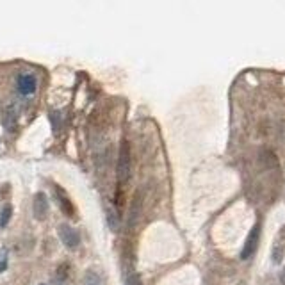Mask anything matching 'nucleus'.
<instances>
[{"label":"nucleus","mask_w":285,"mask_h":285,"mask_svg":"<svg viewBox=\"0 0 285 285\" xmlns=\"http://www.w3.org/2000/svg\"><path fill=\"white\" fill-rule=\"evenodd\" d=\"M32 212L38 221H45L48 216V198L45 192H36L32 200Z\"/></svg>","instance_id":"4"},{"label":"nucleus","mask_w":285,"mask_h":285,"mask_svg":"<svg viewBox=\"0 0 285 285\" xmlns=\"http://www.w3.org/2000/svg\"><path fill=\"white\" fill-rule=\"evenodd\" d=\"M127 284H128V285H141V280H139V276H138V275H130V276H128Z\"/></svg>","instance_id":"15"},{"label":"nucleus","mask_w":285,"mask_h":285,"mask_svg":"<svg viewBox=\"0 0 285 285\" xmlns=\"http://www.w3.org/2000/svg\"><path fill=\"white\" fill-rule=\"evenodd\" d=\"M57 234H59V239L63 241V244L70 250H75V248H79L80 244V236L79 232L75 230L73 226L66 225V223H61L57 226Z\"/></svg>","instance_id":"3"},{"label":"nucleus","mask_w":285,"mask_h":285,"mask_svg":"<svg viewBox=\"0 0 285 285\" xmlns=\"http://www.w3.org/2000/svg\"><path fill=\"white\" fill-rule=\"evenodd\" d=\"M11 216H13V207H11V205H4V207H2V211H0V226H2V228H4V226H7Z\"/></svg>","instance_id":"12"},{"label":"nucleus","mask_w":285,"mask_h":285,"mask_svg":"<svg viewBox=\"0 0 285 285\" xmlns=\"http://www.w3.org/2000/svg\"><path fill=\"white\" fill-rule=\"evenodd\" d=\"M66 278H68V273H66V265L63 264L59 269H57L54 280H52V284L50 285H66Z\"/></svg>","instance_id":"10"},{"label":"nucleus","mask_w":285,"mask_h":285,"mask_svg":"<svg viewBox=\"0 0 285 285\" xmlns=\"http://www.w3.org/2000/svg\"><path fill=\"white\" fill-rule=\"evenodd\" d=\"M130 167H132V159H130V146L128 141L123 139L121 148H119V157H118V182L119 186H125L130 178Z\"/></svg>","instance_id":"1"},{"label":"nucleus","mask_w":285,"mask_h":285,"mask_svg":"<svg viewBox=\"0 0 285 285\" xmlns=\"http://www.w3.org/2000/svg\"><path fill=\"white\" fill-rule=\"evenodd\" d=\"M41 285H47V284H41Z\"/></svg>","instance_id":"16"},{"label":"nucleus","mask_w":285,"mask_h":285,"mask_svg":"<svg viewBox=\"0 0 285 285\" xmlns=\"http://www.w3.org/2000/svg\"><path fill=\"white\" fill-rule=\"evenodd\" d=\"M109 214H107V219H109V225L113 226V230H118V225H119V216L116 214L113 207H109Z\"/></svg>","instance_id":"13"},{"label":"nucleus","mask_w":285,"mask_h":285,"mask_svg":"<svg viewBox=\"0 0 285 285\" xmlns=\"http://www.w3.org/2000/svg\"><path fill=\"white\" fill-rule=\"evenodd\" d=\"M84 285H103L102 278H100L98 273H95V271H86V275H84Z\"/></svg>","instance_id":"9"},{"label":"nucleus","mask_w":285,"mask_h":285,"mask_svg":"<svg viewBox=\"0 0 285 285\" xmlns=\"http://www.w3.org/2000/svg\"><path fill=\"white\" fill-rule=\"evenodd\" d=\"M5 267H7V251L2 250L0 251V273H4Z\"/></svg>","instance_id":"14"},{"label":"nucleus","mask_w":285,"mask_h":285,"mask_svg":"<svg viewBox=\"0 0 285 285\" xmlns=\"http://www.w3.org/2000/svg\"><path fill=\"white\" fill-rule=\"evenodd\" d=\"M2 123H4V127L7 128V130H15V127H16V114H15V111H13V109H9V111L5 113Z\"/></svg>","instance_id":"11"},{"label":"nucleus","mask_w":285,"mask_h":285,"mask_svg":"<svg viewBox=\"0 0 285 285\" xmlns=\"http://www.w3.org/2000/svg\"><path fill=\"white\" fill-rule=\"evenodd\" d=\"M16 86H18V91H20L22 95H32L36 91V79L34 75L30 73H22L20 77H18V80H16Z\"/></svg>","instance_id":"7"},{"label":"nucleus","mask_w":285,"mask_h":285,"mask_svg":"<svg viewBox=\"0 0 285 285\" xmlns=\"http://www.w3.org/2000/svg\"><path fill=\"white\" fill-rule=\"evenodd\" d=\"M259 242H261V223H257L251 232L248 234L246 237V242L242 246V251H241V259L242 261H248L251 257L255 255L257 248H259Z\"/></svg>","instance_id":"2"},{"label":"nucleus","mask_w":285,"mask_h":285,"mask_svg":"<svg viewBox=\"0 0 285 285\" xmlns=\"http://www.w3.org/2000/svg\"><path fill=\"white\" fill-rule=\"evenodd\" d=\"M141 211H142V198H141V192H138L134 196L132 203H130V214H128V221H127L128 228H134V226L138 225L139 217H141Z\"/></svg>","instance_id":"6"},{"label":"nucleus","mask_w":285,"mask_h":285,"mask_svg":"<svg viewBox=\"0 0 285 285\" xmlns=\"http://www.w3.org/2000/svg\"><path fill=\"white\" fill-rule=\"evenodd\" d=\"M54 196L57 200V205H59L61 211L68 217H75V207L71 203V200H70V196L66 194V191L61 189L59 186H54Z\"/></svg>","instance_id":"5"},{"label":"nucleus","mask_w":285,"mask_h":285,"mask_svg":"<svg viewBox=\"0 0 285 285\" xmlns=\"http://www.w3.org/2000/svg\"><path fill=\"white\" fill-rule=\"evenodd\" d=\"M284 232H280V236H278V239H276L275 246H273V253H271V257H273V262L275 264H280L282 259H284V251H285V242H284Z\"/></svg>","instance_id":"8"}]
</instances>
